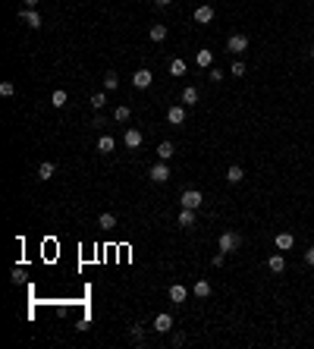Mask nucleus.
<instances>
[{"label":"nucleus","instance_id":"nucleus-1","mask_svg":"<svg viewBox=\"0 0 314 349\" xmlns=\"http://www.w3.org/2000/svg\"><path fill=\"white\" fill-rule=\"evenodd\" d=\"M201 201H204V195L198 189H185L182 195H179V205L182 208H192V211H198V208H201Z\"/></svg>","mask_w":314,"mask_h":349},{"label":"nucleus","instance_id":"nucleus-2","mask_svg":"<svg viewBox=\"0 0 314 349\" xmlns=\"http://www.w3.org/2000/svg\"><path fill=\"white\" fill-rule=\"evenodd\" d=\"M239 245H242V236H239V233H232V230L220 233V252H236Z\"/></svg>","mask_w":314,"mask_h":349},{"label":"nucleus","instance_id":"nucleus-3","mask_svg":"<svg viewBox=\"0 0 314 349\" xmlns=\"http://www.w3.org/2000/svg\"><path fill=\"white\" fill-rule=\"evenodd\" d=\"M226 51H230V53H245V51H248V35H230Z\"/></svg>","mask_w":314,"mask_h":349},{"label":"nucleus","instance_id":"nucleus-4","mask_svg":"<svg viewBox=\"0 0 314 349\" xmlns=\"http://www.w3.org/2000/svg\"><path fill=\"white\" fill-rule=\"evenodd\" d=\"M148 176L154 179V183H166V179H170V167H166V160H157V164L148 170Z\"/></svg>","mask_w":314,"mask_h":349},{"label":"nucleus","instance_id":"nucleus-5","mask_svg":"<svg viewBox=\"0 0 314 349\" xmlns=\"http://www.w3.org/2000/svg\"><path fill=\"white\" fill-rule=\"evenodd\" d=\"M19 19H22L29 29H41V16H38L35 10H29V6H25V10H19Z\"/></svg>","mask_w":314,"mask_h":349},{"label":"nucleus","instance_id":"nucleus-6","mask_svg":"<svg viewBox=\"0 0 314 349\" xmlns=\"http://www.w3.org/2000/svg\"><path fill=\"white\" fill-rule=\"evenodd\" d=\"M151 82H154V72L151 70H138L135 76H132V85H135V88H148Z\"/></svg>","mask_w":314,"mask_h":349},{"label":"nucleus","instance_id":"nucleus-7","mask_svg":"<svg viewBox=\"0 0 314 349\" xmlns=\"http://www.w3.org/2000/svg\"><path fill=\"white\" fill-rule=\"evenodd\" d=\"M166 123H173V126H182V123H185V107L173 104L170 110H166Z\"/></svg>","mask_w":314,"mask_h":349},{"label":"nucleus","instance_id":"nucleus-8","mask_svg":"<svg viewBox=\"0 0 314 349\" xmlns=\"http://www.w3.org/2000/svg\"><path fill=\"white\" fill-rule=\"evenodd\" d=\"M211 19H214V6H208V3L195 6V22H198V25H208Z\"/></svg>","mask_w":314,"mask_h":349},{"label":"nucleus","instance_id":"nucleus-9","mask_svg":"<svg viewBox=\"0 0 314 349\" xmlns=\"http://www.w3.org/2000/svg\"><path fill=\"white\" fill-rule=\"evenodd\" d=\"M154 331H157V333H170V331H173V318H170L166 312H160L157 318H154Z\"/></svg>","mask_w":314,"mask_h":349},{"label":"nucleus","instance_id":"nucleus-10","mask_svg":"<svg viewBox=\"0 0 314 349\" xmlns=\"http://www.w3.org/2000/svg\"><path fill=\"white\" fill-rule=\"evenodd\" d=\"M123 142H126V148H138V145L145 142V136H142V129H126V136H123Z\"/></svg>","mask_w":314,"mask_h":349},{"label":"nucleus","instance_id":"nucleus-11","mask_svg":"<svg viewBox=\"0 0 314 349\" xmlns=\"http://www.w3.org/2000/svg\"><path fill=\"white\" fill-rule=\"evenodd\" d=\"M273 243H277L280 252H289L292 245H296V236H292V233H277V239H273Z\"/></svg>","mask_w":314,"mask_h":349},{"label":"nucleus","instance_id":"nucleus-12","mask_svg":"<svg viewBox=\"0 0 314 349\" xmlns=\"http://www.w3.org/2000/svg\"><path fill=\"white\" fill-rule=\"evenodd\" d=\"M267 267H270L273 274H283V271H286V258H283L280 252H273L270 258H267Z\"/></svg>","mask_w":314,"mask_h":349},{"label":"nucleus","instance_id":"nucleus-13","mask_svg":"<svg viewBox=\"0 0 314 349\" xmlns=\"http://www.w3.org/2000/svg\"><path fill=\"white\" fill-rule=\"evenodd\" d=\"M185 299H189V290H185L182 283H173L170 286V302H176V305H179V302H185Z\"/></svg>","mask_w":314,"mask_h":349},{"label":"nucleus","instance_id":"nucleus-14","mask_svg":"<svg viewBox=\"0 0 314 349\" xmlns=\"http://www.w3.org/2000/svg\"><path fill=\"white\" fill-rule=\"evenodd\" d=\"M242 179H245V170L239 164H232L230 170H226V183H242Z\"/></svg>","mask_w":314,"mask_h":349},{"label":"nucleus","instance_id":"nucleus-15","mask_svg":"<svg viewBox=\"0 0 314 349\" xmlns=\"http://www.w3.org/2000/svg\"><path fill=\"white\" fill-rule=\"evenodd\" d=\"M195 63H198V66H204V70H211L214 53H211V51H198V53H195Z\"/></svg>","mask_w":314,"mask_h":349},{"label":"nucleus","instance_id":"nucleus-16","mask_svg":"<svg viewBox=\"0 0 314 349\" xmlns=\"http://www.w3.org/2000/svg\"><path fill=\"white\" fill-rule=\"evenodd\" d=\"M113 148H116V142H113L110 136H101V139H98V151H101V154H110Z\"/></svg>","mask_w":314,"mask_h":349},{"label":"nucleus","instance_id":"nucleus-17","mask_svg":"<svg viewBox=\"0 0 314 349\" xmlns=\"http://www.w3.org/2000/svg\"><path fill=\"white\" fill-rule=\"evenodd\" d=\"M173 151H176V148H173V142H160V145H157V157H160V160H170Z\"/></svg>","mask_w":314,"mask_h":349},{"label":"nucleus","instance_id":"nucleus-18","mask_svg":"<svg viewBox=\"0 0 314 349\" xmlns=\"http://www.w3.org/2000/svg\"><path fill=\"white\" fill-rule=\"evenodd\" d=\"M148 35H151V41H164V38L170 35V29H166V25H151Z\"/></svg>","mask_w":314,"mask_h":349},{"label":"nucleus","instance_id":"nucleus-19","mask_svg":"<svg viewBox=\"0 0 314 349\" xmlns=\"http://www.w3.org/2000/svg\"><path fill=\"white\" fill-rule=\"evenodd\" d=\"M179 227H195V211H192V208H182V214H179Z\"/></svg>","mask_w":314,"mask_h":349},{"label":"nucleus","instance_id":"nucleus-20","mask_svg":"<svg viewBox=\"0 0 314 349\" xmlns=\"http://www.w3.org/2000/svg\"><path fill=\"white\" fill-rule=\"evenodd\" d=\"M182 104H189V107H195L198 104V88H182Z\"/></svg>","mask_w":314,"mask_h":349},{"label":"nucleus","instance_id":"nucleus-21","mask_svg":"<svg viewBox=\"0 0 314 349\" xmlns=\"http://www.w3.org/2000/svg\"><path fill=\"white\" fill-rule=\"evenodd\" d=\"M104 88L107 91H116L119 88V76H116V72H104Z\"/></svg>","mask_w":314,"mask_h":349},{"label":"nucleus","instance_id":"nucleus-22","mask_svg":"<svg viewBox=\"0 0 314 349\" xmlns=\"http://www.w3.org/2000/svg\"><path fill=\"white\" fill-rule=\"evenodd\" d=\"M195 296L198 299H208L211 296V283H208V280H195Z\"/></svg>","mask_w":314,"mask_h":349},{"label":"nucleus","instance_id":"nucleus-23","mask_svg":"<svg viewBox=\"0 0 314 349\" xmlns=\"http://www.w3.org/2000/svg\"><path fill=\"white\" fill-rule=\"evenodd\" d=\"M129 117H132V110H129V107H126V104H119L116 110H113V120H116V123H126V120H129Z\"/></svg>","mask_w":314,"mask_h":349},{"label":"nucleus","instance_id":"nucleus-24","mask_svg":"<svg viewBox=\"0 0 314 349\" xmlns=\"http://www.w3.org/2000/svg\"><path fill=\"white\" fill-rule=\"evenodd\" d=\"M129 337L142 346V343H145V327H142V324H132V327H129Z\"/></svg>","mask_w":314,"mask_h":349},{"label":"nucleus","instance_id":"nucleus-25","mask_svg":"<svg viewBox=\"0 0 314 349\" xmlns=\"http://www.w3.org/2000/svg\"><path fill=\"white\" fill-rule=\"evenodd\" d=\"M50 176H53V164H50V160H44V164L38 167V179H44V183H48Z\"/></svg>","mask_w":314,"mask_h":349},{"label":"nucleus","instance_id":"nucleus-26","mask_svg":"<svg viewBox=\"0 0 314 349\" xmlns=\"http://www.w3.org/2000/svg\"><path fill=\"white\" fill-rule=\"evenodd\" d=\"M170 72H173V76H185V60H170Z\"/></svg>","mask_w":314,"mask_h":349},{"label":"nucleus","instance_id":"nucleus-27","mask_svg":"<svg viewBox=\"0 0 314 349\" xmlns=\"http://www.w3.org/2000/svg\"><path fill=\"white\" fill-rule=\"evenodd\" d=\"M98 227H101V230H113V227H116V217H113V214H101Z\"/></svg>","mask_w":314,"mask_h":349},{"label":"nucleus","instance_id":"nucleus-28","mask_svg":"<svg viewBox=\"0 0 314 349\" xmlns=\"http://www.w3.org/2000/svg\"><path fill=\"white\" fill-rule=\"evenodd\" d=\"M66 101H69V98H66V91H63V88H57V91L50 95V104H53V107H63Z\"/></svg>","mask_w":314,"mask_h":349},{"label":"nucleus","instance_id":"nucleus-29","mask_svg":"<svg viewBox=\"0 0 314 349\" xmlns=\"http://www.w3.org/2000/svg\"><path fill=\"white\" fill-rule=\"evenodd\" d=\"M104 104H107V95H104V91H95V95H91V107H95V110H101Z\"/></svg>","mask_w":314,"mask_h":349},{"label":"nucleus","instance_id":"nucleus-30","mask_svg":"<svg viewBox=\"0 0 314 349\" xmlns=\"http://www.w3.org/2000/svg\"><path fill=\"white\" fill-rule=\"evenodd\" d=\"M232 76H245V63H242V60H236V63H232Z\"/></svg>","mask_w":314,"mask_h":349},{"label":"nucleus","instance_id":"nucleus-31","mask_svg":"<svg viewBox=\"0 0 314 349\" xmlns=\"http://www.w3.org/2000/svg\"><path fill=\"white\" fill-rule=\"evenodd\" d=\"M13 91H16V88H13V82H3V85H0V95H3V98H10Z\"/></svg>","mask_w":314,"mask_h":349},{"label":"nucleus","instance_id":"nucleus-32","mask_svg":"<svg viewBox=\"0 0 314 349\" xmlns=\"http://www.w3.org/2000/svg\"><path fill=\"white\" fill-rule=\"evenodd\" d=\"M208 79H211V82H220V79H223V72H220V70H214V66H211V70H208Z\"/></svg>","mask_w":314,"mask_h":349},{"label":"nucleus","instance_id":"nucleus-33","mask_svg":"<svg viewBox=\"0 0 314 349\" xmlns=\"http://www.w3.org/2000/svg\"><path fill=\"white\" fill-rule=\"evenodd\" d=\"M305 264H311V267H314V245H311L308 252H305Z\"/></svg>","mask_w":314,"mask_h":349},{"label":"nucleus","instance_id":"nucleus-34","mask_svg":"<svg viewBox=\"0 0 314 349\" xmlns=\"http://www.w3.org/2000/svg\"><path fill=\"white\" fill-rule=\"evenodd\" d=\"M223 258H226V252H217V255H214V267L223 264Z\"/></svg>","mask_w":314,"mask_h":349},{"label":"nucleus","instance_id":"nucleus-35","mask_svg":"<svg viewBox=\"0 0 314 349\" xmlns=\"http://www.w3.org/2000/svg\"><path fill=\"white\" fill-rule=\"evenodd\" d=\"M38 3H41V0H25V6H29V10H35Z\"/></svg>","mask_w":314,"mask_h":349},{"label":"nucleus","instance_id":"nucleus-36","mask_svg":"<svg viewBox=\"0 0 314 349\" xmlns=\"http://www.w3.org/2000/svg\"><path fill=\"white\" fill-rule=\"evenodd\" d=\"M157 3H160V6H166V3H173V0H157Z\"/></svg>","mask_w":314,"mask_h":349},{"label":"nucleus","instance_id":"nucleus-37","mask_svg":"<svg viewBox=\"0 0 314 349\" xmlns=\"http://www.w3.org/2000/svg\"><path fill=\"white\" fill-rule=\"evenodd\" d=\"M311 57H314V44H311Z\"/></svg>","mask_w":314,"mask_h":349}]
</instances>
